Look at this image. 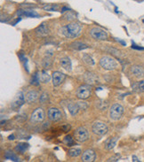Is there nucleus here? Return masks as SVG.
<instances>
[{"label": "nucleus", "instance_id": "72a5a7b5", "mask_svg": "<svg viewBox=\"0 0 144 162\" xmlns=\"http://www.w3.org/2000/svg\"><path fill=\"white\" fill-rule=\"evenodd\" d=\"M19 58H20V60H21V61L27 62V59H26V57H25L22 53H20V54H19Z\"/></svg>", "mask_w": 144, "mask_h": 162}, {"label": "nucleus", "instance_id": "c756f323", "mask_svg": "<svg viewBox=\"0 0 144 162\" xmlns=\"http://www.w3.org/2000/svg\"><path fill=\"white\" fill-rule=\"evenodd\" d=\"M48 101V95L46 93H43L41 96H40V103L42 104H45Z\"/></svg>", "mask_w": 144, "mask_h": 162}, {"label": "nucleus", "instance_id": "aec40b11", "mask_svg": "<svg viewBox=\"0 0 144 162\" xmlns=\"http://www.w3.org/2000/svg\"><path fill=\"white\" fill-rule=\"evenodd\" d=\"M117 142V137H112V138H109L106 143H105V148L108 151H111L115 147L116 143Z\"/></svg>", "mask_w": 144, "mask_h": 162}, {"label": "nucleus", "instance_id": "0eeeda50", "mask_svg": "<svg viewBox=\"0 0 144 162\" xmlns=\"http://www.w3.org/2000/svg\"><path fill=\"white\" fill-rule=\"evenodd\" d=\"M25 101H26V100H25V97H24L23 93H22L21 91H19V92L16 94V96H15L13 101L12 102V104H11L12 109H13L14 111H17L18 109L21 108V105L24 104V102Z\"/></svg>", "mask_w": 144, "mask_h": 162}, {"label": "nucleus", "instance_id": "cd10ccee", "mask_svg": "<svg viewBox=\"0 0 144 162\" xmlns=\"http://www.w3.org/2000/svg\"><path fill=\"white\" fill-rule=\"evenodd\" d=\"M85 77L86 81L91 82V83H93L94 81H95V76H94V74H93V73H86Z\"/></svg>", "mask_w": 144, "mask_h": 162}, {"label": "nucleus", "instance_id": "7ed1b4c3", "mask_svg": "<svg viewBox=\"0 0 144 162\" xmlns=\"http://www.w3.org/2000/svg\"><path fill=\"white\" fill-rule=\"evenodd\" d=\"M92 93V88L88 84H84L77 88L76 91V95L79 99H86L91 96Z\"/></svg>", "mask_w": 144, "mask_h": 162}, {"label": "nucleus", "instance_id": "7c9ffc66", "mask_svg": "<svg viewBox=\"0 0 144 162\" xmlns=\"http://www.w3.org/2000/svg\"><path fill=\"white\" fill-rule=\"evenodd\" d=\"M137 89L139 91H144V81H141L137 83Z\"/></svg>", "mask_w": 144, "mask_h": 162}, {"label": "nucleus", "instance_id": "4be33fe9", "mask_svg": "<svg viewBox=\"0 0 144 162\" xmlns=\"http://www.w3.org/2000/svg\"><path fill=\"white\" fill-rule=\"evenodd\" d=\"M29 148V143H19L16 146H15V151L20 153L25 152Z\"/></svg>", "mask_w": 144, "mask_h": 162}, {"label": "nucleus", "instance_id": "39448f33", "mask_svg": "<svg viewBox=\"0 0 144 162\" xmlns=\"http://www.w3.org/2000/svg\"><path fill=\"white\" fill-rule=\"evenodd\" d=\"M90 35L91 36L93 37V39L95 40H101V41H104L107 40L108 39V33L106 31L101 29V28H93L91 31H90Z\"/></svg>", "mask_w": 144, "mask_h": 162}, {"label": "nucleus", "instance_id": "5701e85b", "mask_svg": "<svg viewBox=\"0 0 144 162\" xmlns=\"http://www.w3.org/2000/svg\"><path fill=\"white\" fill-rule=\"evenodd\" d=\"M82 59L84 62H85V64L89 65V66H93L94 63H95L93 58H92L89 54H87V53H84V54H83Z\"/></svg>", "mask_w": 144, "mask_h": 162}, {"label": "nucleus", "instance_id": "a211bd4d", "mask_svg": "<svg viewBox=\"0 0 144 162\" xmlns=\"http://www.w3.org/2000/svg\"><path fill=\"white\" fill-rule=\"evenodd\" d=\"M17 14L20 15V16L24 15V16H27V17H33V18L39 17V14L37 12L31 10H19L17 12Z\"/></svg>", "mask_w": 144, "mask_h": 162}, {"label": "nucleus", "instance_id": "2eb2a0df", "mask_svg": "<svg viewBox=\"0 0 144 162\" xmlns=\"http://www.w3.org/2000/svg\"><path fill=\"white\" fill-rule=\"evenodd\" d=\"M38 98V93L36 91H29L26 96H25V100L27 103L29 104H31L33 102H35Z\"/></svg>", "mask_w": 144, "mask_h": 162}, {"label": "nucleus", "instance_id": "9b49d317", "mask_svg": "<svg viewBox=\"0 0 144 162\" xmlns=\"http://www.w3.org/2000/svg\"><path fill=\"white\" fill-rule=\"evenodd\" d=\"M65 79H66V74H64L62 72L55 71L52 74V80L53 86H59L64 81Z\"/></svg>", "mask_w": 144, "mask_h": 162}, {"label": "nucleus", "instance_id": "6e6552de", "mask_svg": "<svg viewBox=\"0 0 144 162\" xmlns=\"http://www.w3.org/2000/svg\"><path fill=\"white\" fill-rule=\"evenodd\" d=\"M75 138L77 141L78 142H85L88 137H89V133L87 131L86 129H85L84 127H79L76 129V131L74 133Z\"/></svg>", "mask_w": 144, "mask_h": 162}, {"label": "nucleus", "instance_id": "6ab92c4d", "mask_svg": "<svg viewBox=\"0 0 144 162\" xmlns=\"http://www.w3.org/2000/svg\"><path fill=\"white\" fill-rule=\"evenodd\" d=\"M68 109H69V112H70L72 116H75L76 114H77L78 111L80 110L77 103H70L68 105Z\"/></svg>", "mask_w": 144, "mask_h": 162}, {"label": "nucleus", "instance_id": "393cba45", "mask_svg": "<svg viewBox=\"0 0 144 162\" xmlns=\"http://www.w3.org/2000/svg\"><path fill=\"white\" fill-rule=\"evenodd\" d=\"M5 158L6 160H13V161H19L18 157H17L14 153H13V152H5Z\"/></svg>", "mask_w": 144, "mask_h": 162}, {"label": "nucleus", "instance_id": "423d86ee", "mask_svg": "<svg viewBox=\"0 0 144 162\" xmlns=\"http://www.w3.org/2000/svg\"><path fill=\"white\" fill-rule=\"evenodd\" d=\"M92 130L98 136H104L108 132V127L104 122H95L92 126Z\"/></svg>", "mask_w": 144, "mask_h": 162}, {"label": "nucleus", "instance_id": "c85d7f7f", "mask_svg": "<svg viewBox=\"0 0 144 162\" xmlns=\"http://www.w3.org/2000/svg\"><path fill=\"white\" fill-rule=\"evenodd\" d=\"M58 8H59V6L57 5H45L44 7H43V9L45 11H49V12H53V11H56L58 10Z\"/></svg>", "mask_w": 144, "mask_h": 162}, {"label": "nucleus", "instance_id": "58836bf2", "mask_svg": "<svg viewBox=\"0 0 144 162\" xmlns=\"http://www.w3.org/2000/svg\"><path fill=\"white\" fill-rule=\"evenodd\" d=\"M8 139H9V140H13V139H14V136H13V135L9 136H8Z\"/></svg>", "mask_w": 144, "mask_h": 162}, {"label": "nucleus", "instance_id": "f704fd0d", "mask_svg": "<svg viewBox=\"0 0 144 162\" xmlns=\"http://www.w3.org/2000/svg\"><path fill=\"white\" fill-rule=\"evenodd\" d=\"M62 129H64V131L65 132H68L70 129V126L69 124H67V125H64V126L62 127Z\"/></svg>", "mask_w": 144, "mask_h": 162}, {"label": "nucleus", "instance_id": "f8f14e48", "mask_svg": "<svg viewBox=\"0 0 144 162\" xmlns=\"http://www.w3.org/2000/svg\"><path fill=\"white\" fill-rule=\"evenodd\" d=\"M95 158H96V154L94 151L89 149L83 152L81 160L84 162H93L95 160Z\"/></svg>", "mask_w": 144, "mask_h": 162}, {"label": "nucleus", "instance_id": "ea45409f", "mask_svg": "<svg viewBox=\"0 0 144 162\" xmlns=\"http://www.w3.org/2000/svg\"><path fill=\"white\" fill-rule=\"evenodd\" d=\"M69 11L70 10V9H69V8H68V7H62V12H65V11Z\"/></svg>", "mask_w": 144, "mask_h": 162}, {"label": "nucleus", "instance_id": "f257e3e1", "mask_svg": "<svg viewBox=\"0 0 144 162\" xmlns=\"http://www.w3.org/2000/svg\"><path fill=\"white\" fill-rule=\"evenodd\" d=\"M81 29H82V28L79 23L72 22V23H70V24L62 27L61 29V31H62V35L68 38H76L80 35Z\"/></svg>", "mask_w": 144, "mask_h": 162}, {"label": "nucleus", "instance_id": "c9c22d12", "mask_svg": "<svg viewBox=\"0 0 144 162\" xmlns=\"http://www.w3.org/2000/svg\"><path fill=\"white\" fill-rule=\"evenodd\" d=\"M132 48H133V49H135V50L144 51V48H142V47H139V46H137V45H135V44H132Z\"/></svg>", "mask_w": 144, "mask_h": 162}, {"label": "nucleus", "instance_id": "ddd939ff", "mask_svg": "<svg viewBox=\"0 0 144 162\" xmlns=\"http://www.w3.org/2000/svg\"><path fill=\"white\" fill-rule=\"evenodd\" d=\"M131 72L137 78H143L144 77V68L140 66H133L131 67Z\"/></svg>", "mask_w": 144, "mask_h": 162}, {"label": "nucleus", "instance_id": "a878e982", "mask_svg": "<svg viewBox=\"0 0 144 162\" xmlns=\"http://www.w3.org/2000/svg\"><path fill=\"white\" fill-rule=\"evenodd\" d=\"M31 83V84H33V85H36V86L39 85V83H40V80H39V77H38V73H36L35 74H33Z\"/></svg>", "mask_w": 144, "mask_h": 162}, {"label": "nucleus", "instance_id": "4468645a", "mask_svg": "<svg viewBox=\"0 0 144 162\" xmlns=\"http://www.w3.org/2000/svg\"><path fill=\"white\" fill-rule=\"evenodd\" d=\"M36 33L38 36H41V37H44V36H46L48 34H49V29L48 28L46 27V25L45 23L41 24L39 27H38L36 29Z\"/></svg>", "mask_w": 144, "mask_h": 162}, {"label": "nucleus", "instance_id": "9d476101", "mask_svg": "<svg viewBox=\"0 0 144 162\" xmlns=\"http://www.w3.org/2000/svg\"><path fill=\"white\" fill-rule=\"evenodd\" d=\"M62 112L58 108H50L48 110V118L52 122H59L62 119Z\"/></svg>", "mask_w": 144, "mask_h": 162}, {"label": "nucleus", "instance_id": "412c9836", "mask_svg": "<svg viewBox=\"0 0 144 162\" xmlns=\"http://www.w3.org/2000/svg\"><path fill=\"white\" fill-rule=\"evenodd\" d=\"M38 77H39V80L42 82L45 83V82H48L51 79V76L48 74V73L45 71V70H43L40 73H38Z\"/></svg>", "mask_w": 144, "mask_h": 162}, {"label": "nucleus", "instance_id": "20e7f679", "mask_svg": "<svg viewBox=\"0 0 144 162\" xmlns=\"http://www.w3.org/2000/svg\"><path fill=\"white\" fill-rule=\"evenodd\" d=\"M101 67L106 70H114L117 67V63L114 59L109 56H104L100 60Z\"/></svg>", "mask_w": 144, "mask_h": 162}, {"label": "nucleus", "instance_id": "b1692460", "mask_svg": "<svg viewBox=\"0 0 144 162\" xmlns=\"http://www.w3.org/2000/svg\"><path fill=\"white\" fill-rule=\"evenodd\" d=\"M81 149L80 148H72L69 151V156L71 157V158H75V157H77L81 154Z\"/></svg>", "mask_w": 144, "mask_h": 162}, {"label": "nucleus", "instance_id": "473e14b6", "mask_svg": "<svg viewBox=\"0 0 144 162\" xmlns=\"http://www.w3.org/2000/svg\"><path fill=\"white\" fill-rule=\"evenodd\" d=\"M77 104H78L80 109L85 110V109L87 108V104H86V102H77Z\"/></svg>", "mask_w": 144, "mask_h": 162}, {"label": "nucleus", "instance_id": "1a4fd4ad", "mask_svg": "<svg viewBox=\"0 0 144 162\" xmlns=\"http://www.w3.org/2000/svg\"><path fill=\"white\" fill-rule=\"evenodd\" d=\"M45 119V111L42 108H37L35 111L31 113V121L34 123H39L42 122Z\"/></svg>", "mask_w": 144, "mask_h": 162}, {"label": "nucleus", "instance_id": "bb28decb", "mask_svg": "<svg viewBox=\"0 0 144 162\" xmlns=\"http://www.w3.org/2000/svg\"><path fill=\"white\" fill-rule=\"evenodd\" d=\"M63 142H64V143H65L67 146H72V145H74V143H75L74 140H73V138H72L70 136H65Z\"/></svg>", "mask_w": 144, "mask_h": 162}, {"label": "nucleus", "instance_id": "f03ea898", "mask_svg": "<svg viewBox=\"0 0 144 162\" xmlns=\"http://www.w3.org/2000/svg\"><path fill=\"white\" fill-rule=\"evenodd\" d=\"M124 114V107L120 104H115L110 110V117L113 121H118Z\"/></svg>", "mask_w": 144, "mask_h": 162}, {"label": "nucleus", "instance_id": "dca6fc26", "mask_svg": "<svg viewBox=\"0 0 144 162\" xmlns=\"http://www.w3.org/2000/svg\"><path fill=\"white\" fill-rule=\"evenodd\" d=\"M60 63H61L62 67L65 70H67V71H71L72 63L70 58H68V57H63V58L61 59Z\"/></svg>", "mask_w": 144, "mask_h": 162}, {"label": "nucleus", "instance_id": "e433bc0d", "mask_svg": "<svg viewBox=\"0 0 144 162\" xmlns=\"http://www.w3.org/2000/svg\"><path fill=\"white\" fill-rule=\"evenodd\" d=\"M133 161H136V162H139L140 161V160H138V158H137V157H136V156H133Z\"/></svg>", "mask_w": 144, "mask_h": 162}, {"label": "nucleus", "instance_id": "4c0bfd02", "mask_svg": "<svg viewBox=\"0 0 144 162\" xmlns=\"http://www.w3.org/2000/svg\"><path fill=\"white\" fill-rule=\"evenodd\" d=\"M116 39H117V42H119V43H122V44H123V45H125V43H124V41L120 40V39H118V38H116Z\"/></svg>", "mask_w": 144, "mask_h": 162}, {"label": "nucleus", "instance_id": "f3484780", "mask_svg": "<svg viewBox=\"0 0 144 162\" xmlns=\"http://www.w3.org/2000/svg\"><path fill=\"white\" fill-rule=\"evenodd\" d=\"M70 47L72 49L76 50V51H83L85 49H87L88 48V45L82 42H79V41H76V42H73L71 44H70Z\"/></svg>", "mask_w": 144, "mask_h": 162}, {"label": "nucleus", "instance_id": "2f4dec72", "mask_svg": "<svg viewBox=\"0 0 144 162\" xmlns=\"http://www.w3.org/2000/svg\"><path fill=\"white\" fill-rule=\"evenodd\" d=\"M119 159H120V154H116V155L112 156L111 158H110L108 160V161H117Z\"/></svg>", "mask_w": 144, "mask_h": 162}]
</instances>
